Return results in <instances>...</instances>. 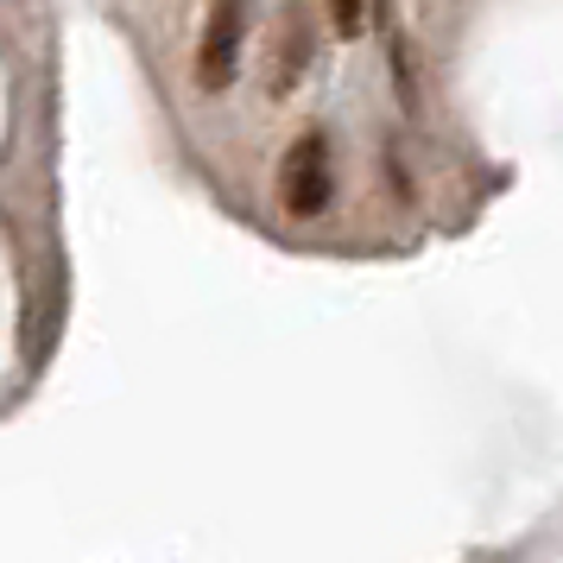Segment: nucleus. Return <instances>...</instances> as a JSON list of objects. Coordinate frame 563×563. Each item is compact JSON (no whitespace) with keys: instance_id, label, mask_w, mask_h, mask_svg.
I'll use <instances>...</instances> for the list:
<instances>
[{"instance_id":"obj_1","label":"nucleus","mask_w":563,"mask_h":563,"mask_svg":"<svg viewBox=\"0 0 563 563\" xmlns=\"http://www.w3.org/2000/svg\"><path fill=\"white\" fill-rule=\"evenodd\" d=\"M335 197V172H330V146L317 140V133H305V140H291L279 158V203L285 216H323Z\"/></svg>"},{"instance_id":"obj_2","label":"nucleus","mask_w":563,"mask_h":563,"mask_svg":"<svg viewBox=\"0 0 563 563\" xmlns=\"http://www.w3.org/2000/svg\"><path fill=\"white\" fill-rule=\"evenodd\" d=\"M241 45H247V13L222 0L203 13V38H197V89L203 96H222L241 70Z\"/></svg>"},{"instance_id":"obj_3","label":"nucleus","mask_w":563,"mask_h":563,"mask_svg":"<svg viewBox=\"0 0 563 563\" xmlns=\"http://www.w3.org/2000/svg\"><path fill=\"white\" fill-rule=\"evenodd\" d=\"M310 64H317V26H310V13H279V38H273V64H266V89H273V96H291V89L310 77Z\"/></svg>"},{"instance_id":"obj_4","label":"nucleus","mask_w":563,"mask_h":563,"mask_svg":"<svg viewBox=\"0 0 563 563\" xmlns=\"http://www.w3.org/2000/svg\"><path fill=\"white\" fill-rule=\"evenodd\" d=\"M330 20L342 32H361V26H367V7H349V0H342V7H330Z\"/></svg>"}]
</instances>
